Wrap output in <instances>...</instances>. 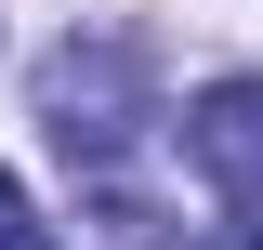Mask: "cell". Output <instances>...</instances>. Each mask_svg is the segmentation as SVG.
Listing matches in <instances>:
<instances>
[{"instance_id":"obj_2","label":"cell","mask_w":263,"mask_h":250,"mask_svg":"<svg viewBox=\"0 0 263 250\" xmlns=\"http://www.w3.org/2000/svg\"><path fill=\"white\" fill-rule=\"evenodd\" d=\"M184 158L224 211H263V79H211L184 105Z\"/></svg>"},{"instance_id":"obj_1","label":"cell","mask_w":263,"mask_h":250,"mask_svg":"<svg viewBox=\"0 0 263 250\" xmlns=\"http://www.w3.org/2000/svg\"><path fill=\"white\" fill-rule=\"evenodd\" d=\"M158 119V93H145V53L132 40H66L53 66H40V132H53L79 171H119V145Z\"/></svg>"},{"instance_id":"obj_4","label":"cell","mask_w":263,"mask_h":250,"mask_svg":"<svg viewBox=\"0 0 263 250\" xmlns=\"http://www.w3.org/2000/svg\"><path fill=\"white\" fill-rule=\"evenodd\" d=\"M197 250H263V211H224V224H211Z\"/></svg>"},{"instance_id":"obj_3","label":"cell","mask_w":263,"mask_h":250,"mask_svg":"<svg viewBox=\"0 0 263 250\" xmlns=\"http://www.w3.org/2000/svg\"><path fill=\"white\" fill-rule=\"evenodd\" d=\"M0 250H40V211H27V185L0 171Z\"/></svg>"}]
</instances>
